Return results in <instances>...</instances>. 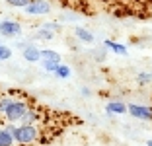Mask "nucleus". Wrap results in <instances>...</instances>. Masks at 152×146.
<instances>
[{"label":"nucleus","instance_id":"1","mask_svg":"<svg viewBox=\"0 0 152 146\" xmlns=\"http://www.w3.org/2000/svg\"><path fill=\"white\" fill-rule=\"evenodd\" d=\"M39 137H41V131L35 123L33 125H20V127H16V131H14V140L18 142V144H22V146L35 144V142L39 140Z\"/></svg>","mask_w":152,"mask_h":146},{"label":"nucleus","instance_id":"2","mask_svg":"<svg viewBox=\"0 0 152 146\" xmlns=\"http://www.w3.org/2000/svg\"><path fill=\"white\" fill-rule=\"evenodd\" d=\"M29 109V105H27V101H23V99H14L10 101V105L6 107L4 111V119L6 121H22V117L26 115V111Z\"/></svg>","mask_w":152,"mask_h":146},{"label":"nucleus","instance_id":"3","mask_svg":"<svg viewBox=\"0 0 152 146\" xmlns=\"http://www.w3.org/2000/svg\"><path fill=\"white\" fill-rule=\"evenodd\" d=\"M23 12H26L27 16H45V14L51 12V4L47 0H31V2L23 8Z\"/></svg>","mask_w":152,"mask_h":146},{"label":"nucleus","instance_id":"4","mask_svg":"<svg viewBox=\"0 0 152 146\" xmlns=\"http://www.w3.org/2000/svg\"><path fill=\"white\" fill-rule=\"evenodd\" d=\"M127 111L133 117L140 121H152V107L148 105H139V103H127Z\"/></svg>","mask_w":152,"mask_h":146},{"label":"nucleus","instance_id":"5","mask_svg":"<svg viewBox=\"0 0 152 146\" xmlns=\"http://www.w3.org/2000/svg\"><path fill=\"white\" fill-rule=\"evenodd\" d=\"M22 33V26L16 20H4L0 22V35L2 37H18Z\"/></svg>","mask_w":152,"mask_h":146},{"label":"nucleus","instance_id":"6","mask_svg":"<svg viewBox=\"0 0 152 146\" xmlns=\"http://www.w3.org/2000/svg\"><path fill=\"white\" fill-rule=\"evenodd\" d=\"M22 55H23V58H26L27 62H37V61H41V49L35 47V45H26Z\"/></svg>","mask_w":152,"mask_h":146},{"label":"nucleus","instance_id":"7","mask_svg":"<svg viewBox=\"0 0 152 146\" xmlns=\"http://www.w3.org/2000/svg\"><path fill=\"white\" fill-rule=\"evenodd\" d=\"M105 111H107L109 115H123V113H127V103H123V101H109L107 105H105Z\"/></svg>","mask_w":152,"mask_h":146},{"label":"nucleus","instance_id":"8","mask_svg":"<svg viewBox=\"0 0 152 146\" xmlns=\"http://www.w3.org/2000/svg\"><path fill=\"white\" fill-rule=\"evenodd\" d=\"M74 35L78 37V39L82 41V43H94V35H92V33H90L88 29H86V27H80V26H76L74 27Z\"/></svg>","mask_w":152,"mask_h":146},{"label":"nucleus","instance_id":"9","mask_svg":"<svg viewBox=\"0 0 152 146\" xmlns=\"http://www.w3.org/2000/svg\"><path fill=\"white\" fill-rule=\"evenodd\" d=\"M103 43H105L107 49H111L115 55H121V57H125V55H127V47L123 43H115V41H111V39H105Z\"/></svg>","mask_w":152,"mask_h":146},{"label":"nucleus","instance_id":"10","mask_svg":"<svg viewBox=\"0 0 152 146\" xmlns=\"http://www.w3.org/2000/svg\"><path fill=\"white\" fill-rule=\"evenodd\" d=\"M14 134L8 133L6 128H0V146H14Z\"/></svg>","mask_w":152,"mask_h":146},{"label":"nucleus","instance_id":"11","mask_svg":"<svg viewBox=\"0 0 152 146\" xmlns=\"http://www.w3.org/2000/svg\"><path fill=\"white\" fill-rule=\"evenodd\" d=\"M41 61H61V55L53 49H43L41 51Z\"/></svg>","mask_w":152,"mask_h":146},{"label":"nucleus","instance_id":"12","mask_svg":"<svg viewBox=\"0 0 152 146\" xmlns=\"http://www.w3.org/2000/svg\"><path fill=\"white\" fill-rule=\"evenodd\" d=\"M53 74L58 76V78H68V76H70V66H66V64H63V62H61V64H58V68L53 72Z\"/></svg>","mask_w":152,"mask_h":146},{"label":"nucleus","instance_id":"13","mask_svg":"<svg viewBox=\"0 0 152 146\" xmlns=\"http://www.w3.org/2000/svg\"><path fill=\"white\" fill-rule=\"evenodd\" d=\"M35 37H39V39H53L55 33H53V31H49V29H45V27H39L37 33H35Z\"/></svg>","mask_w":152,"mask_h":146},{"label":"nucleus","instance_id":"14","mask_svg":"<svg viewBox=\"0 0 152 146\" xmlns=\"http://www.w3.org/2000/svg\"><path fill=\"white\" fill-rule=\"evenodd\" d=\"M58 64H61V61H43V68L47 72H55L58 68Z\"/></svg>","mask_w":152,"mask_h":146},{"label":"nucleus","instance_id":"15","mask_svg":"<svg viewBox=\"0 0 152 146\" xmlns=\"http://www.w3.org/2000/svg\"><path fill=\"white\" fill-rule=\"evenodd\" d=\"M4 2H6V4H10L12 8H26L31 0H4Z\"/></svg>","mask_w":152,"mask_h":146},{"label":"nucleus","instance_id":"16","mask_svg":"<svg viewBox=\"0 0 152 146\" xmlns=\"http://www.w3.org/2000/svg\"><path fill=\"white\" fill-rule=\"evenodd\" d=\"M10 101H12V96L0 97V117H4V111H6V107L10 105Z\"/></svg>","mask_w":152,"mask_h":146},{"label":"nucleus","instance_id":"17","mask_svg":"<svg viewBox=\"0 0 152 146\" xmlns=\"http://www.w3.org/2000/svg\"><path fill=\"white\" fill-rule=\"evenodd\" d=\"M12 58V49H8L6 45H0V61H8Z\"/></svg>","mask_w":152,"mask_h":146},{"label":"nucleus","instance_id":"18","mask_svg":"<svg viewBox=\"0 0 152 146\" xmlns=\"http://www.w3.org/2000/svg\"><path fill=\"white\" fill-rule=\"evenodd\" d=\"M137 82H139V84H148V82H152V74L140 72V74H137Z\"/></svg>","mask_w":152,"mask_h":146},{"label":"nucleus","instance_id":"19","mask_svg":"<svg viewBox=\"0 0 152 146\" xmlns=\"http://www.w3.org/2000/svg\"><path fill=\"white\" fill-rule=\"evenodd\" d=\"M41 27H45V29H49V31H53V33H57V31H61V26H58L57 22H49V23H43Z\"/></svg>","mask_w":152,"mask_h":146},{"label":"nucleus","instance_id":"20","mask_svg":"<svg viewBox=\"0 0 152 146\" xmlns=\"http://www.w3.org/2000/svg\"><path fill=\"white\" fill-rule=\"evenodd\" d=\"M82 96L88 97V96H90V90H88V88H82Z\"/></svg>","mask_w":152,"mask_h":146},{"label":"nucleus","instance_id":"21","mask_svg":"<svg viewBox=\"0 0 152 146\" xmlns=\"http://www.w3.org/2000/svg\"><path fill=\"white\" fill-rule=\"evenodd\" d=\"M146 146H152V140H148V142H146Z\"/></svg>","mask_w":152,"mask_h":146}]
</instances>
